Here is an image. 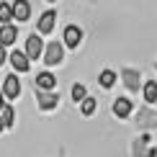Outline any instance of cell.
Wrapping results in <instances>:
<instances>
[{
    "label": "cell",
    "mask_w": 157,
    "mask_h": 157,
    "mask_svg": "<svg viewBox=\"0 0 157 157\" xmlns=\"http://www.w3.org/2000/svg\"><path fill=\"white\" fill-rule=\"evenodd\" d=\"M5 64V47H0V67Z\"/></svg>",
    "instance_id": "44dd1931"
},
{
    "label": "cell",
    "mask_w": 157,
    "mask_h": 157,
    "mask_svg": "<svg viewBox=\"0 0 157 157\" xmlns=\"http://www.w3.org/2000/svg\"><path fill=\"white\" fill-rule=\"evenodd\" d=\"M23 54L29 57V62H31V59H39V57L44 54V41H41V36H39V34H31L29 39H26Z\"/></svg>",
    "instance_id": "5b68a950"
},
{
    "label": "cell",
    "mask_w": 157,
    "mask_h": 157,
    "mask_svg": "<svg viewBox=\"0 0 157 157\" xmlns=\"http://www.w3.org/2000/svg\"><path fill=\"white\" fill-rule=\"evenodd\" d=\"M62 59H64V47L59 41H49L47 47H44V64L54 67V64H59Z\"/></svg>",
    "instance_id": "3957f363"
},
{
    "label": "cell",
    "mask_w": 157,
    "mask_h": 157,
    "mask_svg": "<svg viewBox=\"0 0 157 157\" xmlns=\"http://www.w3.org/2000/svg\"><path fill=\"white\" fill-rule=\"evenodd\" d=\"M36 103L41 111H54L59 106V95L54 90H36Z\"/></svg>",
    "instance_id": "277c9868"
},
{
    "label": "cell",
    "mask_w": 157,
    "mask_h": 157,
    "mask_svg": "<svg viewBox=\"0 0 157 157\" xmlns=\"http://www.w3.org/2000/svg\"><path fill=\"white\" fill-rule=\"evenodd\" d=\"M10 10H13V18H16V21H29L31 3H29V0H16V3L10 5Z\"/></svg>",
    "instance_id": "7c38bea8"
},
{
    "label": "cell",
    "mask_w": 157,
    "mask_h": 157,
    "mask_svg": "<svg viewBox=\"0 0 157 157\" xmlns=\"http://www.w3.org/2000/svg\"><path fill=\"white\" fill-rule=\"evenodd\" d=\"M10 64H13V70L16 72H29L31 70V62H29V57L23 54V52H10Z\"/></svg>",
    "instance_id": "4fadbf2b"
},
{
    "label": "cell",
    "mask_w": 157,
    "mask_h": 157,
    "mask_svg": "<svg viewBox=\"0 0 157 157\" xmlns=\"http://www.w3.org/2000/svg\"><path fill=\"white\" fill-rule=\"evenodd\" d=\"M142 95H144L147 106H155V103H157V80L142 82Z\"/></svg>",
    "instance_id": "9a60e30c"
},
{
    "label": "cell",
    "mask_w": 157,
    "mask_h": 157,
    "mask_svg": "<svg viewBox=\"0 0 157 157\" xmlns=\"http://www.w3.org/2000/svg\"><path fill=\"white\" fill-rule=\"evenodd\" d=\"M132 157H149V134L142 132L132 142Z\"/></svg>",
    "instance_id": "9c48e42d"
},
{
    "label": "cell",
    "mask_w": 157,
    "mask_h": 157,
    "mask_svg": "<svg viewBox=\"0 0 157 157\" xmlns=\"http://www.w3.org/2000/svg\"><path fill=\"white\" fill-rule=\"evenodd\" d=\"M47 3H54V0H47Z\"/></svg>",
    "instance_id": "d4e9b609"
},
{
    "label": "cell",
    "mask_w": 157,
    "mask_h": 157,
    "mask_svg": "<svg viewBox=\"0 0 157 157\" xmlns=\"http://www.w3.org/2000/svg\"><path fill=\"white\" fill-rule=\"evenodd\" d=\"M54 23H57V10H44L39 23H36V29H39V34H52Z\"/></svg>",
    "instance_id": "30bf717a"
},
{
    "label": "cell",
    "mask_w": 157,
    "mask_h": 157,
    "mask_svg": "<svg viewBox=\"0 0 157 157\" xmlns=\"http://www.w3.org/2000/svg\"><path fill=\"white\" fill-rule=\"evenodd\" d=\"M149 157H157V144H155V147H149Z\"/></svg>",
    "instance_id": "7402d4cb"
},
{
    "label": "cell",
    "mask_w": 157,
    "mask_h": 157,
    "mask_svg": "<svg viewBox=\"0 0 157 157\" xmlns=\"http://www.w3.org/2000/svg\"><path fill=\"white\" fill-rule=\"evenodd\" d=\"M34 85H36V90H54V88H57V77L52 75L49 70H44V72L36 75Z\"/></svg>",
    "instance_id": "8fae6325"
},
{
    "label": "cell",
    "mask_w": 157,
    "mask_h": 157,
    "mask_svg": "<svg viewBox=\"0 0 157 157\" xmlns=\"http://www.w3.org/2000/svg\"><path fill=\"white\" fill-rule=\"evenodd\" d=\"M82 41V29L80 26H67L62 34V47H70V49H77Z\"/></svg>",
    "instance_id": "8992f818"
},
{
    "label": "cell",
    "mask_w": 157,
    "mask_h": 157,
    "mask_svg": "<svg viewBox=\"0 0 157 157\" xmlns=\"http://www.w3.org/2000/svg\"><path fill=\"white\" fill-rule=\"evenodd\" d=\"M5 132V124H3V119H0V134H3Z\"/></svg>",
    "instance_id": "cb8c5ba5"
},
{
    "label": "cell",
    "mask_w": 157,
    "mask_h": 157,
    "mask_svg": "<svg viewBox=\"0 0 157 157\" xmlns=\"http://www.w3.org/2000/svg\"><path fill=\"white\" fill-rule=\"evenodd\" d=\"M116 80H119V75H116L113 70H103V72L98 75V82H101L103 90H111V88L116 85Z\"/></svg>",
    "instance_id": "2e32d148"
},
{
    "label": "cell",
    "mask_w": 157,
    "mask_h": 157,
    "mask_svg": "<svg viewBox=\"0 0 157 157\" xmlns=\"http://www.w3.org/2000/svg\"><path fill=\"white\" fill-rule=\"evenodd\" d=\"M16 39H18V29H16L13 23L0 26V47H10Z\"/></svg>",
    "instance_id": "5bb4252c"
},
{
    "label": "cell",
    "mask_w": 157,
    "mask_h": 157,
    "mask_svg": "<svg viewBox=\"0 0 157 157\" xmlns=\"http://www.w3.org/2000/svg\"><path fill=\"white\" fill-rule=\"evenodd\" d=\"M0 119H3L5 129H10V126H13V121H16V111H13V106H8V103H5L3 111H0Z\"/></svg>",
    "instance_id": "d6986e66"
},
{
    "label": "cell",
    "mask_w": 157,
    "mask_h": 157,
    "mask_svg": "<svg viewBox=\"0 0 157 157\" xmlns=\"http://www.w3.org/2000/svg\"><path fill=\"white\" fill-rule=\"evenodd\" d=\"M134 126L139 132H152V129H157V111L152 106H139V111L134 113Z\"/></svg>",
    "instance_id": "6da1fadb"
},
{
    "label": "cell",
    "mask_w": 157,
    "mask_h": 157,
    "mask_svg": "<svg viewBox=\"0 0 157 157\" xmlns=\"http://www.w3.org/2000/svg\"><path fill=\"white\" fill-rule=\"evenodd\" d=\"M95 108H98V101H95L93 95H88V98L80 103V113H82V116H93Z\"/></svg>",
    "instance_id": "e0dca14e"
},
{
    "label": "cell",
    "mask_w": 157,
    "mask_h": 157,
    "mask_svg": "<svg viewBox=\"0 0 157 157\" xmlns=\"http://www.w3.org/2000/svg\"><path fill=\"white\" fill-rule=\"evenodd\" d=\"M0 93H3V98H8V101L18 98V95H21V82H18V77L16 75H8L3 80V90H0Z\"/></svg>",
    "instance_id": "ba28073f"
},
{
    "label": "cell",
    "mask_w": 157,
    "mask_h": 157,
    "mask_svg": "<svg viewBox=\"0 0 157 157\" xmlns=\"http://www.w3.org/2000/svg\"><path fill=\"white\" fill-rule=\"evenodd\" d=\"M111 111H113V116L116 119H129V116L134 113V103L129 101V98H116L113 101V106H111Z\"/></svg>",
    "instance_id": "52a82bcc"
},
{
    "label": "cell",
    "mask_w": 157,
    "mask_h": 157,
    "mask_svg": "<svg viewBox=\"0 0 157 157\" xmlns=\"http://www.w3.org/2000/svg\"><path fill=\"white\" fill-rule=\"evenodd\" d=\"M119 75H121V82H124V88H126L129 93H139V88H142V72L139 70L124 67Z\"/></svg>",
    "instance_id": "7a4b0ae2"
},
{
    "label": "cell",
    "mask_w": 157,
    "mask_h": 157,
    "mask_svg": "<svg viewBox=\"0 0 157 157\" xmlns=\"http://www.w3.org/2000/svg\"><path fill=\"white\" fill-rule=\"evenodd\" d=\"M155 70H157V64H155Z\"/></svg>",
    "instance_id": "484cf974"
},
{
    "label": "cell",
    "mask_w": 157,
    "mask_h": 157,
    "mask_svg": "<svg viewBox=\"0 0 157 157\" xmlns=\"http://www.w3.org/2000/svg\"><path fill=\"white\" fill-rule=\"evenodd\" d=\"M13 21V10H10V5L8 3H0V23H10Z\"/></svg>",
    "instance_id": "ffe728a7"
},
{
    "label": "cell",
    "mask_w": 157,
    "mask_h": 157,
    "mask_svg": "<svg viewBox=\"0 0 157 157\" xmlns=\"http://www.w3.org/2000/svg\"><path fill=\"white\" fill-rule=\"evenodd\" d=\"M3 106H5V98H3V93H0V111H3Z\"/></svg>",
    "instance_id": "603a6c76"
},
{
    "label": "cell",
    "mask_w": 157,
    "mask_h": 157,
    "mask_svg": "<svg viewBox=\"0 0 157 157\" xmlns=\"http://www.w3.org/2000/svg\"><path fill=\"white\" fill-rule=\"evenodd\" d=\"M70 95H72V101H75V103H82L85 98H88V88H85L82 82H75V85H72V90H70Z\"/></svg>",
    "instance_id": "ac0fdd59"
}]
</instances>
